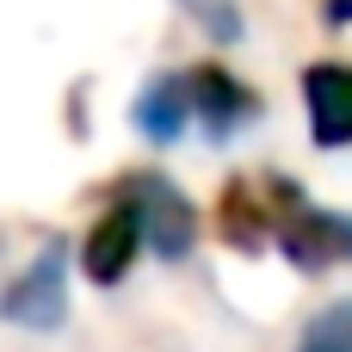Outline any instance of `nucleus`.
I'll return each mask as SVG.
<instances>
[{
    "label": "nucleus",
    "instance_id": "423d86ee",
    "mask_svg": "<svg viewBox=\"0 0 352 352\" xmlns=\"http://www.w3.org/2000/svg\"><path fill=\"white\" fill-rule=\"evenodd\" d=\"M303 105H309L316 148H352V62H309Z\"/></svg>",
    "mask_w": 352,
    "mask_h": 352
},
{
    "label": "nucleus",
    "instance_id": "20e7f679",
    "mask_svg": "<svg viewBox=\"0 0 352 352\" xmlns=\"http://www.w3.org/2000/svg\"><path fill=\"white\" fill-rule=\"evenodd\" d=\"M179 80H186L192 124H198L210 142H229L235 130H248V124L260 118V93H254L241 74H229L223 62H198V68H186Z\"/></svg>",
    "mask_w": 352,
    "mask_h": 352
},
{
    "label": "nucleus",
    "instance_id": "f257e3e1",
    "mask_svg": "<svg viewBox=\"0 0 352 352\" xmlns=\"http://www.w3.org/2000/svg\"><path fill=\"white\" fill-rule=\"evenodd\" d=\"M266 204H272V248L297 266V272H328L352 260V217L309 204L291 179H260Z\"/></svg>",
    "mask_w": 352,
    "mask_h": 352
},
{
    "label": "nucleus",
    "instance_id": "7ed1b4c3",
    "mask_svg": "<svg viewBox=\"0 0 352 352\" xmlns=\"http://www.w3.org/2000/svg\"><path fill=\"white\" fill-rule=\"evenodd\" d=\"M0 322L25 328V334H56L68 322V266H62V241H50L6 291H0Z\"/></svg>",
    "mask_w": 352,
    "mask_h": 352
},
{
    "label": "nucleus",
    "instance_id": "39448f33",
    "mask_svg": "<svg viewBox=\"0 0 352 352\" xmlns=\"http://www.w3.org/2000/svg\"><path fill=\"white\" fill-rule=\"evenodd\" d=\"M142 260V229H136V217H130V204L124 198H111L99 217H93V229L80 235V278L87 285H99V291H111V285H124L130 278V266Z\"/></svg>",
    "mask_w": 352,
    "mask_h": 352
},
{
    "label": "nucleus",
    "instance_id": "f03ea898",
    "mask_svg": "<svg viewBox=\"0 0 352 352\" xmlns=\"http://www.w3.org/2000/svg\"><path fill=\"white\" fill-rule=\"evenodd\" d=\"M111 198L130 204V217H136V229H142V248H148L155 260H186V254L198 248V210H192V198H186L167 173H155V167L124 173V179L111 186Z\"/></svg>",
    "mask_w": 352,
    "mask_h": 352
},
{
    "label": "nucleus",
    "instance_id": "9b49d317",
    "mask_svg": "<svg viewBox=\"0 0 352 352\" xmlns=\"http://www.w3.org/2000/svg\"><path fill=\"white\" fill-rule=\"evenodd\" d=\"M322 19L328 25H352V0H322Z\"/></svg>",
    "mask_w": 352,
    "mask_h": 352
},
{
    "label": "nucleus",
    "instance_id": "0eeeda50",
    "mask_svg": "<svg viewBox=\"0 0 352 352\" xmlns=\"http://www.w3.org/2000/svg\"><path fill=\"white\" fill-rule=\"evenodd\" d=\"M217 235L241 254H260L272 241V204H266V186L260 179H229L223 198H217Z\"/></svg>",
    "mask_w": 352,
    "mask_h": 352
},
{
    "label": "nucleus",
    "instance_id": "9d476101",
    "mask_svg": "<svg viewBox=\"0 0 352 352\" xmlns=\"http://www.w3.org/2000/svg\"><path fill=\"white\" fill-rule=\"evenodd\" d=\"M179 6H186L217 43H235V37H241V12H235V0H179Z\"/></svg>",
    "mask_w": 352,
    "mask_h": 352
},
{
    "label": "nucleus",
    "instance_id": "1a4fd4ad",
    "mask_svg": "<svg viewBox=\"0 0 352 352\" xmlns=\"http://www.w3.org/2000/svg\"><path fill=\"white\" fill-rule=\"evenodd\" d=\"M297 352H352V297L346 303H328V309L303 328Z\"/></svg>",
    "mask_w": 352,
    "mask_h": 352
},
{
    "label": "nucleus",
    "instance_id": "6e6552de",
    "mask_svg": "<svg viewBox=\"0 0 352 352\" xmlns=\"http://www.w3.org/2000/svg\"><path fill=\"white\" fill-rule=\"evenodd\" d=\"M130 124L155 142V148H167V142H179L186 130H192V105H186V80L179 74H155L142 93H136V105H130Z\"/></svg>",
    "mask_w": 352,
    "mask_h": 352
}]
</instances>
